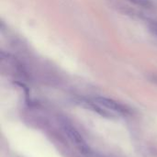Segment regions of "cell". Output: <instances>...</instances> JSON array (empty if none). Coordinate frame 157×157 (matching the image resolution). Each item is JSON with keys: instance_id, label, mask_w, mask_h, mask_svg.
Instances as JSON below:
<instances>
[{"instance_id": "3", "label": "cell", "mask_w": 157, "mask_h": 157, "mask_svg": "<svg viewBox=\"0 0 157 157\" xmlns=\"http://www.w3.org/2000/svg\"><path fill=\"white\" fill-rule=\"evenodd\" d=\"M134 5L143 6V7H150L152 6V3L149 0H127Z\"/></svg>"}, {"instance_id": "2", "label": "cell", "mask_w": 157, "mask_h": 157, "mask_svg": "<svg viewBox=\"0 0 157 157\" xmlns=\"http://www.w3.org/2000/svg\"><path fill=\"white\" fill-rule=\"evenodd\" d=\"M94 102L97 103L101 108H103L104 109H106L107 111L110 110L112 112L119 113V114H126L128 112V109L123 105L111 98L98 97L94 98Z\"/></svg>"}, {"instance_id": "4", "label": "cell", "mask_w": 157, "mask_h": 157, "mask_svg": "<svg viewBox=\"0 0 157 157\" xmlns=\"http://www.w3.org/2000/svg\"><path fill=\"white\" fill-rule=\"evenodd\" d=\"M149 28H150V30L154 34L157 35V22H151L149 25Z\"/></svg>"}, {"instance_id": "1", "label": "cell", "mask_w": 157, "mask_h": 157, "mask_svg": "<svg viewBox=\"0 0 157 157\" xmlns=\"http://www.w3.org/2000/svg\"><path fill=\"white\" fill-rule=\"evenodd\" d=\"M63 130L64 131L65 134L70 139V141L80 150V152H82L84 155H86L87 156H90V155L92 154L91 150L89 149L88 145L86 144V143L84 140V138L82 137V135L71 124H69L68 122H63Z\"/></svg>"}]
</instances>
